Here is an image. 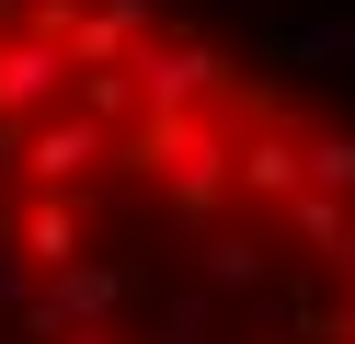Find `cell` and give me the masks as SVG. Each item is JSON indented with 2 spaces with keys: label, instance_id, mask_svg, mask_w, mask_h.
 <instances>
[{
  "label": "cell",
  "instance_id": "obj_1",
  "mask_svg": "<svg viewBox=\"0 0 355 344\" xmlns=\"http://www.w3.org/2000/svg\"><path fill=\"white\" fill-rule=\"evenodd\" d=\"M115 161L172 206V218H195V229L241 195V138L218 126V104H195V115H138V126L115 138Z\"/></svg>",
  "mask_w": 355,
  "mask_h": 344
},
{
  "label": "cell",
  "instance_id": "obj_2",
  "mask_svg": "<svg viewBox=\"0 0 355 344\" xmlns=\"http://www.w3.org/2000/svg\"><path fill=\"white\" fill-rule=\"evenodd\" d=\"M126 298H138V275H126V264H92V252H80V264L35 275V298H24L12 321H24V344H58V333H80V321H115Z\"/></svg>",
  "mask_w": 355,
  "mask_h": 344
},
{
  "label": "cell",
  "instance_id": "obj_3",
  "mask_svg": "<svg viewBox=\"0 0 355 344\" xmlns=\"http://www.w3.org/2000/svg\"><path fill=\"white\" fill-rule=\"evenodd\" d=\"M80 92V58L46 35V23H0V126H35Z\"/></svg>",
  "mask_w": 355,
  "mask_h": 344
},
{
  "label": "cell",
  "instance_id": "obj_4",
  "mask_svg": "<svg viewBox=\"0 0 355 344\" xmlns=\"http://www.w3.org/2000/svg\"><path fill=\"white\" fill-rule=\"evenodd\" d=\"M126 69H138V104H149V115H195V104H230V58H218L207 35H172V23H161V35H149Z\"/></svg>",
  "mask_w": 355,
  "mask_h": 344
},
{
  "label": "cell",
  "instance_id": "obj_5",
  "mask_svg": "<svg viewBox=\"0 0 355 344\" xmlns=\"http://www.w3.org/2000/svg\"><path fill=\"white\" fill-rule=\"evenodd\" d=\"M12 161H24V183H92L103 161H115V126L69 92L58 115H35V126H24V149H12Z\"/></svg>",
  "mask_w": 355,
  "mask_h": 344
},
{
  "label": "cell",
  "instance_id": "obj_6",
  "mask_svg": "<svg viewBox=\"0 0 355 344\" xmlns=\"http://www.w3.org/2000/svg\"><path fill=\"white\" fill-rule=\"evenodd\" d=\"M298 183H309V126L252 115V126H241V195H252V206H286Z\"/></svg>",
  "mask_w": 355,
  "mask_h": 344
},
{
  "label": "cell",
  "instance_id": "obj_7",
  "mask_svg": "<svg viewBox=\"0 0 355 344\" xmlns=\"http://www.w3.org/2000/svg\"><path fill=\"white\" fill-rule=\"evenodd\" d=\"M12 241L35 252V275L80 264V252H92V206H80V183H35V206L12 218Z\"/></svg>",
  "mask_w": 355,
  "mask_h": 344
},
{
  "label": "cell",
  "instance_id": "obj_8",
  "mask_svg": "<svg viewBox=\"0 0 355 344\" xmlns=\"http://www.w3.org/2000/svg\"><path fill=\"white\" fill-rule=\"evenodd\" d=\"M275 229H286V252H309V264H332V275L355 264V195H332V183H298V195L275 206Z\"/></svg>",
  "mask_w": 355,
  "mask_h": 344
},
{
  "label": "cell",
  "instance_id": "obj_9",
  "mask_svg": "<svg viewBox=\"0 0 355 344\" xmlns=\"http://www.w3.org/2000/svg\"><path fill=\"white\" fill-rule=\"evenodd\" d=\"M149 35H161V0H92V12L69 23V58L80 69H115V58H138Z\"/></svg>",
  "mask_w": 355,
  "mask_h": 344
},
{
  "label": "cell",
  "instance_id": "obj_10",
  "mask_svg": "<svg viewBox=\"0 0 355 344\" xmlns=\"http://www.w3.org/2000/svg\"><path fill=\"white\" fill-rule=\"evenodd\" d=\"M195 264H207L218 298H275V252H263L252 229H207V241H195Z\"/></svg>",
  "mask_w": 355,
  "mask_h": 344
},
{
  "label": "cell",
  "instance_id": "obj_11",
  "mask_svg": "<svg viewBox=\"0 0 355 344\" xmlns=\"http://www.w3.org/2000/svg\"><path fill=\"white\" fill-rule=\"evenodd\" d=\"M309 183L355 195V126H309Z\"/></svg>",
  "mask_w": 355,
  "mask_h": 344
},
{
  "label": "cell",
  "instance_id": "obj_12",
  "mask_svg": "<svg viewBox=\"0 0 355 344\" xmlns=\"http://www.w3.org/2000/svg\"><path fill=\"white\" fill-rule=\"evenodd\" d=\"M24 298H35V252L0 229V310H24Z\"/></svg>",
  "mask_w": 355,
  "mask_h": 344
},
{
  "label": "cell",
  "instance_id": "obj_13",
  "mask_svg": "<svg viewBox=\"0 0 355 344\" xmlns=\"http://www.w3.org/2000/svg\"><path fill=\"white\" fill-rule=\"evenodd\" d=\"M286 58H355V23H309V35H286Z\"/></svg>",
  "mask_w": 355,
  "mask_h": 344
},
{
  "label": "cell",
  "instance_id": "obj_14",
  "mask_svg": "<svg viewBox=\"0 0 355 344\" xmlns=\"http://www.w3.org/2000/svg\"><path fill=\"white\" fill-rule=\"evenodd\" d=\"M58 344H115V321H80V333H58Z\"/></svg>",
  "mask_w": 355,
  "mask_h": 344
},
{
  "label": "cell",
  "instance_id": "obj_15",
  "mask_svg": "<svg viewBox=\"0 0 355 344\" xmlns=\"http://www.w3.org/2000/svg\"><path fill=\"white\" fill-rule=\"evenodd\" d=\"M344 344H355V264H344Z\"/></svg>",
  "mask_w": 355,
  "mask_h": 344
}]
</instances>
